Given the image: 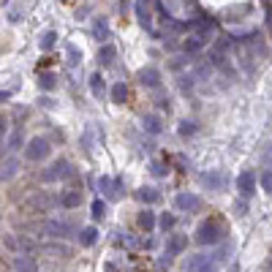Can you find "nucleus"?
Returning a JSON list of instances; mask_svg holds the SVG:
<instances>
[{
    "label": "nucleus",
    "instance_id": "nucleus-1",
    "mask_svg": "<svg viewBox=\"0 0 272 272\" xmlns=\"http://www.w3.org/2000/svg\"><path fill=\"white\" fill-rule=\"evenodd\" d=\"M221 234H223V226L210 218V221H204L196 229V242L199 245H215L218 239H221Z\"/></svg>",
    "mask_w": 272,
    "mask_h": 272
},
{
    "label": "nucleus",
    "instance_id": "nucleus-2",
    "mask_svg": "<svg viewBox=\"0 0 272 272\" xmlns=\"http://www.w3.org/2000/svg\"><path fill=\"white\" fill-rule=\"evenodd\" d=\"M49 142L44 139V136H35V139H30L27 142V147H25V155H27V161H44V158L49 155Z\"/></svg>",
    "mask_w": 272,
    "mask_h": 272
},
{
    "label": "nucleus",
    "instance_id": "nucleus-3",
    "mask_svg": "<svg viewBox=\"0 0 272 272\" xmlns=\"http://www.w3.org/2000/svg\"><path fill=\"white\" fill-rule=\"evenodd\" d=\"M66 177H74L71 163H68V161H57V163H52V166L41 174V180H44V183H54V180H66Z\"/></svg>",
    "mask_w": 272,
    "mask_h": 272
},
{
    "label": "nucleus",
    "instance_id": "nucleus-4",
    "mask_svg": "<svg viewBox=\"0 0 272 272\" xmlns=\"http://www.w3.org/2000/svg\"><path fill=\"white\" fill-rule=\"evenodd\" d=\"M237 190L242 199H251L253 193H256V174H253V171H242V174L237 177Z\"/></svg>",
    "mask_w": 272,
    "mask_h": 272
},
{
    "label": "nucleus",
    "instance_id": "nucleus-5",
    "mask_svg": "<svg viewBox=\"0 0 272 272\" xmlns=\"http://www.w3.org/2000/svg\"><path fill=\"white\" fill-rule=\"evenodd\" d=\"M74 226L68 223V221H49L47 223V234L49 237H57V239H63V237H68V234H74Z\"/></svg>",
    "mask_w": 272,
    "mask_h": 272
},
{
    "label": "nucleus",
    "instance_id": "nucleus-6",
    "mask_svg": "<svg viewBox=\"0 0 272 272\" xmlns=\"http://www.w3.org/2000/svg\"><path fill=\"white\" fill-rule=\"evenodd\" d=\"M14 270L17 272H38V261H35L33 256L17 253V256H14Z\"/></svg>",
    "mask_w": 272,
    "mask_h": 272
},
{
    "label": "nucleus",
    "instance_id": "nucleus-7",
    "mask_svg": "<svg viewBox=\"0 0 272 272\" xmlns=\"http://www.w3.org/2000/svg\"><path fill=\"white\" fill-rule=\"evenodd\" d=\"M190 30L207 41V38H212V33H215V22L212 19H193L190 22Z\"/></svg>",
    "mask_w": 272,
    "mask_h": 272
},
{
    "label": "nucleus",
    "instance_id": "nucleus-8",
    "mask_svg": "<svg viewBox=\"0 0 272 272\" xmlns=\"http://www.w3.org/2000/svg\"><path fill=\"white\" fill-rule=\"evenodd\" d=\"M185 248H188V237H185V234H174V237L166 242V256H169V258L171 256H180Z\"/></svg>",
    "mask_w": 272,
    "mask_h": 272
},
{
    "label": "nucleus",
    "instance_id": "nucleus-9",
    "mask_svg": "<svg viewBox=\"0 0 272 272\" xmlns=\"http://www.w3.org/2000/svg\"><path fill=\"white\" fill-rule=\"evenodd\" d=\"M6 248H11V251H25V253L38 251V245L25 239V237H6Z\"/></svg>",
    "mask_w": 272,
    "mask_h": 272
},
{
    "label": "nucleus",
    "instance_id": "nucleus-10",
    "mask_svg": "<svg viewBox=\"0 0 272 272\" xmlns=\"http://www.w3.org/2000/svg\"><path fill=\"white\" fill-rule=\"evenodd\" d=\"M174 202L180 210H199V207H202V199H199L196 193H177Z\"/></svg>",
    "mask_w": 272,
    "mask_h": 272
},
{
    "label": "nucleus",
    "instance_id": "nucleus-11",
    "mask_svg": "<svg viewBox=\"0 0 272 272\" xmlns=\"http://www.w3.org/2000/svg\"><path fill=\"white\" fill-rule=\"evenodd\" d=\"M202 185L215 188V190H223L226 188V177L221 174V171H207V174H202Z\"/></svg>",
    "mask_w": 272,
    "mask_h": 272
},
{
    "label": "nucleus",
    "instance_id": "nucleus-12",
    "mask_svg": "<svg viewBox=\"0 0 272 272\" xmlns=\"http://www.w3.org/2000/svg\"><path fill=\"white\" fill-rule=\"evenodd\" d=\"M17 171H19V158H17V155L6 158V161H3V166H0V180L6 183V180H11Z\"/></svg>",
    "mask_w": 272,
    "mask_h": 272
},
{
    "label": "nucleus",
    "instance_id": "nucleus-13",
    "mask_svg": "<svg viewBox=\"0 0 272 272\" xmlns=\"http://www.w3.org/2000/svg\"><path fill=\"white\" fill-rule=\"evenodd\" d=\"M139 82H142L144 87H158L161 85V74H158L155 68H142L139 71Z\"/></svg>",
    "mask_w": 272,
    "mask_h": 272
},
{
    "label": "nucleus",
    "instance_id": "nucleus-14",
    "mask_svg": "<svg viewBox=\"0 0 272 272\" xmlns=\"http://www.w3.org/2000/svg\"><path fill=\"white\" fill-rule=\"evenodd\" d=\"M60 204L66 207V210H74V207H79V204H82V193H79V190H66V193L60 196Z\"/></svg>",
    "mask_w": 272,
    "mask_h": 272
},
{
    "label": "nucleus",
    "instance_id": "nucleus-15",
    "mask_svg": "<svg viewBox=\"0 0 272 272\" xmlns=\"http://www.w3.org/2000/svg\"><path fill=\"white\" fill-rule=\"evenodd\" d=\"M136 199L144 204H155V202H161V193H158L155 188H139L136 190Z\"/></svg>",
    "mask_w": 272,
    "mask_h": 272
},
{
    "label": "nucleus",
    "instance_id": "nucleus-16",
    "mask_svg": "<svg viewBox=\"0 0 272 272\" xmlns=\"http://www.w3.org/2000/svg\"><path fill=\"white\" fill-rule=\"evenodd\" d=\"M139 229H142V231H153V229H155V212H150V210L139 212Z\"/></svg>",
    "mask_w": 272,
    "mask_h": 272
},
{
    "label": "nucleus",
    "instance_id": "nucleus-17",
    "mask_svg": "<svg viewBox=\"0 0 272 272\" xmlns=\"http://www.w3.org/2000/svg\"><path fill=\"white\" fill-rule=\"evenodd\" d=\"M38 87L41 90H54L57 87V76H54L52 71H41L38 74Z\"/></svg>",
    "mask_w": 272,
    "mask_h": 272
},
{
    "label": "nucleus",
    "instance_id": "nucleus-18",
    "mask_svg": "<svg viewBox=\"0 0 272 272\" xmlns=\"http://www.w3.org/2000/svg\"><path fill=\"white\" fill-rule=\"evenodd\" d=\"M202 47H204V38H202V35H196V33L188 35V38L183 41V49H185V52H199Z\"/></svg>",
    "mask_w": 272,
    "mask_h": 272
},
{
    "label": "nucleus",
    "instance_id": "nucleus-19",
    "mask_svg": "<svg viewBox=\"0 0 272 272\" xmlns=\"http://www.w3.org/2000/svg\"><path fill=\"white\" fill-rule=\"evenodd\" d=\"M95 239H98V231H95V226H87V229H82V234H79V242L85 245V248H90V245H95Z\"/></svg>",
    "mask_w": 272,
    "mask_h": 272
},
{
    "label": "nucleus",
    "instance_id": "nucleus-20",
    "mask_svg": "<svg viewBox=\"0 0 272 272\" xmlns=\"http://www.w3.org/2000/svg\"><path fill=\"white\" fill-rule=\"evenodd\" d=\"M125 98H128V87H125V82H117L115 87H112V101L125 103Z\"/></svg>",
    "mask_w": 272,
    "mask_h": 272
},
{
    "label": "nucleus",
    "instance_id": "nucleus-21",
    "mask_svg": "<svg viewBox=\"0 0 272 272\" xmlns=\"http://www.w3.org/2000/svg\"><path fill=\"white\" fill-rule=\"evenodd\" d=\"M93 35H95L98 41H106V38H109V25H106V19H95Z\"/></svg>",
    "mask_w": 272,
    "mask_h": 272
},
{
    "label": "nucleus",
    "instance_id": "nucleus-22",
    "mask_svg": "<svg viewBox=\"0 0 272 272\" xmlns=\"http://www.w3.org/2000/svg\"><path fill=\"white\" fill-rule=\"evenodd\" d=\"M115 54H117V49L112 47V44H106V47L101 49V54H98V63H101V66H109V63L115 60Z\"/></svg>",
    "mask_w": 272,
    "mask_h": 272
},
{
    "label": "nucleus",
    "instance_id": "nucleus-23",
    "mask_svg": "<svg viewBox=\"0 0 272 272\" xmlns=\"http://www.w3.org/2000/svg\"><path fill=\"white\" fill-rule=\"evenodd\" d=\"M90 90H93L95 98H103V79H101V74L90 76Z\"/></svg>",
    "mask_w": 272,
    "mask_h": 272
},
{
    "label": "nucleus",
    "instance_id": "nucleus-24",
    "mask_svg": "<svg viewBox=\"0 0 272 272\" xmlns=\"http://www.w3.org/2000/svg\"><path fill=\"white\" fill-rule=\"evenodd\" d=\"M54 44H57V33H54V30H47V33L41 35V49H44V52H49Z\"/></svg>",
    "mask_w": 272,
    "mask_h": 272
},
{
    "label": "nucleus",
    "instance_id": "nucleus-25",
    "mask_svg": "<svg viewBox=\"0 0 272 272\" xmlns=\"http://www.w3.org/2000/svg\"><path fill=\"white\" fill-rule=\"evenodd\" d=\"M144 131H150V134H161V122H158V117H153V115L144 117Z\"/></svg>",
    "mask_w": 272,
    "mask_h": 272
},
{
    "label": "nucleus",
    "instance_id": "nucleus-26",
    "mask_svg": "<svg viewBox=\"0 0 272 272\" xmlns=\"http://www.w3.org/2000/svg\"><path fill=\"white\" fill-rule=\"evenodd\" d=\"M22 142H25V136H22V128H14L11 139H8V150H17V147H22Z\"/></svg>",
    "mask_w": 272,
    "mask_h": 272
},
{
    "label": "nucleus",
    "instance_id": "nucleus-27",
    "mask_svg": "<svg viewBox=\"0 0 272 272\" xmlns=\"http://www.w3.org/2000/svg\"><path fill=\"white\" fill-rule=\"evenodd\" d=\"M258 180H261V188H264L267 193H272V169H264Z\"/></svg>",
    "mask_w": 272,
    "mask_h": 272
},
{
    "label": "nucleus",
    "instance_id": "nucleus-28",
    "mask_svg": "<svg viewBox=\"0 0 272 272\" xmlns=\"http://www.w3.org/2000/svg\"><path fill=\"white\" fill-rule=\"evenodd\" d=\"M44 251H47V253H54V256H68V253H71L66 245H44Z\"/></svg>",
    "mask_w": 272,
    "mask_h": 272
},
{
    "label": "nucleus",
    "instance_id": "nucleus-29",
    "mask_svg": "<svg viewBox=\"0 0 272 272\" xmlns=\"http://www.w3.org/2000/svg\"><path fill=\"white\" fill-rule=\"evenodd\" d=\"M103 212H106V204H103L101 199H95V202H93V218H95V221H101Z\"/></svg>",
    "mask_w": 272,
    "mask_h": 272
},
{
    "label": "nucleus",
    "instance_id": "nucleus-30",
    "mask_svg": "<svg viewBox=\"0 0 272 272\" xmlns=\"http://www.w3.org/2000/svg\"><path fill=\"white\" fill-rule=\"evenodd\" d=\"M98 188H101L103 193H109V199H112V188H115V183H112L109 177H98Z\"/></svg>",
    "mask_w": 272,
    "mask_h": 272
},
{
    "label": "nucleus",
    "instance_id": "nucleus-31",
    "mask_svg": "<svg viewBox=\"0 0 272 272\" xmlns=\"http://www.w3.org/2000/svg\"><path fill=\"white\" fill-rule=\"evenodd\" d=\"M66 52H68V57H71V60H68V63H71V66H76V63H79V60H82V54H79V49H76V47H74V44H68V47H66Z\"/></svg>",
    "mask_w": 272,
    "mask_h": 272
},
{
    "label": "nucleus",
    "instance_id": "nucleus-32",
    "mask_svg": "<svg viewBox=\"0 0 272 272\" xmlns=\"http://www.w3.org/2000/svg\"><path fill=\"white\" fill-rule=\"evenodd\" d=\"M196 134V125H193V122H180V136H193Z\"/></svg>",
    "mask_w": 272,
    "mask_h": 272
},
{
    "label": "nucleus",
    "instance_id": "nucleus-33",
    "mask_svg": "<svg viewBox=\"0 0 272 272\" xmlns=\"http://www.w3.org/2000/svg\"><path fill=\"white\" fill-rule=\"evenodd\" d=\"M171 226H174V215H169V212H163V215H161V229H163V231H169Z\"/></svg>",
    "mask_w": 272,
    "mask_h": 272
},
{
    "label": "nucleus",
    "instance_id": "nucleus-34",
    "mask_svg": "<svg viewBox=\"0 0 272 272\" xmlns=\"http://www.w3.org/2000/svg\"><path fill=\"white\" fill-rule=\"evenodd\" d=\"M261 161H264L267 169H272V144H267V147H264V153H261Z\"/></svg>",
    "mask_w": 272,
    "mask_h": 272
},
{
    "label": "nucleus",
    "instance_id": "nucleus-35",
    "mask_svg": "<svg viewBox=\"0 0 272 272\" xmlns=\"http://www.w3.org/2000/svg\"><path fill=\"white\" fill-rule=\"evenodd\" d=\"M153 174L163 177V174H166V166H163V163H153Z\"/></svg>",
    "mask_w": 272,
    "mask_h": 272
},
{
    "label": "nucleus",
    "instance_id": "nucleus-36",
    "mask_svg": "<svg viewBox=\"0 0 272 272\" xmlns=\"http://www.w3.org/2000/svg\"><path fill=\"white\" fill-rule=\"evenodd\" d=\"M11 90H0V103H3V101H8V98H11Z\"/></svg>",
    "mask_w": 272,
    "mask_h": 272
},
{
    "label": "nucleus",
    "instance_id": "nucleus-37",
    "mask_svg": "<svg viewBox=\"0 0 272 272\" xmlns=\"http://www.w3.org/2000/svg\"><path fill=\"white\" fill-rule=\"evenodd\" d=\"M3 136H6V122L0 120V147H3Z\"/></svg>",
    "mask_w": 272,
    "mask_h": 272
},
{
    "label": "nucleus",
    "instance_id": "nucleus-38",
    "mask_svg": "<svg viewBox=\"0 0 272 272\" xmlns=\"http://www.w3.org/2000/svg\"><path fill=\"white\" fill-rule=\"evenodd\" d=\"M267 22H270V33H272V8L267 11Z\"/></svg>",
    "mask_w": 272,
    "mask_h": 272
}]
</instances>
